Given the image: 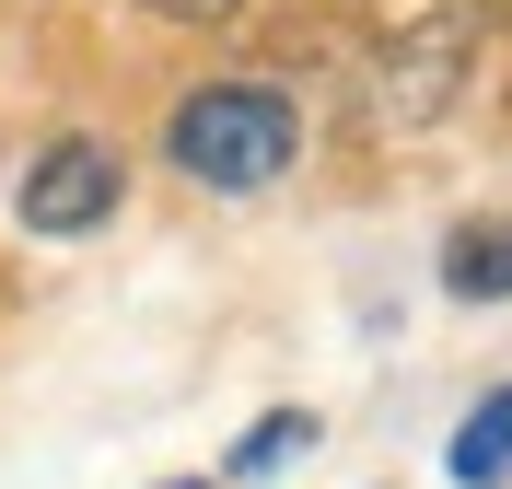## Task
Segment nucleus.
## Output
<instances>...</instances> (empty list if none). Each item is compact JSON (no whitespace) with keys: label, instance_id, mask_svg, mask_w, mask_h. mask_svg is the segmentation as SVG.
Returning <instances> with one entry per match:
<instances>
[{"label":"nucleus","instance_id":"nucleus-1","mask_svg":"<svg viewBox=\"0 0 512 489\" xmlns=\"http://www.w3.org/2000/svg\"><path fill=\"white\" fill-rule=\"evenodd\" d=\"M163 152L187 163L198 187H268L291 152H303V129H291V105L268 94V82H210V94L175 105V140Z\"/></svg>","mask_w":512,"mask_h":489},{"label":"nucleus","instance_id":"nucleus-2","mask_svg":"<svg viewBox=\"0 0 512 489\" xmlns=\"http://www.w3.org/2000/svg\"><path fill=\"white\" fill-rule=\"evenodd\" d=\"M117 222V152L105 140H47L24 163V233H94Z\"/></svg>","mask_w":512,"mask_h":489},{"label":"nucleus","instance_id":"nucleus-3","mask_svg":"<svg viewBox=\"0 0 512 489\" xmlns=\"http://www.w3.org/2000/svg\"><path fill=\"white\" fill-rule=\"evenodd\" d=\"M466 82V12H431L408 47H384V117H431Z\"/></svg>","mask_w":512,"mask_h":489},{"label":"nucleus","instance_id":"nucleus-4","mask_svg":"<svg viewBox=\"0 0 512 489\" xmlns=\"http://www.w3.org/2000/svg\"><path fill=\"white\" fill-rule=\"evenodd\" d=\"M443 292L454 303H512V222H466L443 245Z\"/></svg>","mask_w":512,"mask_h":489},{"label":"nucleus","instance_id":"nucleus-5","mask_svg":"<svg viewBox=\"0 0 512 489\" xmlns=\"http://www.w3.org/2000/svg\"><path fill=\"white\" fill-rule=\"evenodd\" d=\"M512 478V385H489L454 431V489H501Z\"/></svg>","mask_w":512,"mask_h":489},{"label":"nucleus","instance_id":"nucleus-6","mask_svg":"<svg viewBox=\"0 0 512 489\" xmlns=\"http://www.w3.org/2000/svg\"><path fill=\"white\" fill-rule=\"evenodd\" d=\"M303 443H315V420H303V408H280V420H256L245 443H233V478H280Z\"/></svg>","mask_w":512,"mask_h":489},{"label":"nucleus","instance_id":"nucleus-7","mask_svg":"<svg viewBox=\"0 0 512 489\" xmlns=\"http://www.w3.org/2000/svg\"><path fill=\"white\" fill-rule=\"evenodd\" d=\"M140 12H163V24H222V12H245V0H140Z\"/></svg>","mask_w":512,"mask_h":489},{"label":"nucleus","instance_id":"nucleus-8","mask_svg":"<svg viewBox=\"0 0 512 489\" xmlns=\"http://www.w3.org/2000/svg\"><path fill=\"white\" fill-rule=\"evenodd\" d=\"M175 489H210V478H175Z\"/></svg>","mask_w":512,"mask_h":489}]
</instances>
